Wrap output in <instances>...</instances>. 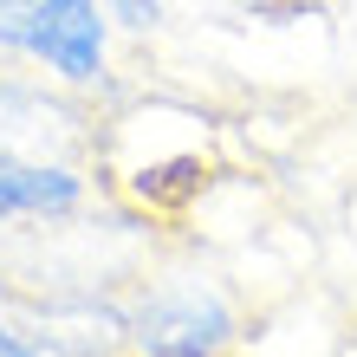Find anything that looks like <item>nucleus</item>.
I'll list each match as a JSON object with an SVG mask.
<instances>
[{
    "instance_id": "f257e3e1",
    "label": "nucleus",
    "mask_w": 357,
    "mask_h": 357,
    "mask_svg": "<svg viewBox=\"0 0 357 357\" xmlns=\"http://www.w3.org/2000/svg\"><path fill=\"white\" fill-rule=\"evenodd\" d=\"M130 357H227L241 338V305L195 260H150L123 286Z\"/></svg>"
},
{
    "instance_id": "f03ea898",
    "label": "nucleus",
    "mask_w": 357,
    "mask_h": 357,
    "mask_svg": "<svg viewBox=\"0 0 357 357\" xmlns=\"http://www.w3.org/2000/svg\"><path fill=\"white\" fill-rule=\"evenodd\" d=\"M111 46H117V26L104 20L98 0H26L13 26V59L33 66L39 78H52L59 91H78V98H104L117 104V66H111Z\"/></svg>"
},
{
    "instance_id": "7ed1b4c3",
    "label": "nucleus",
    "mask_w": 357,
    "mask_h": 357,
    "mask_svg": "<svg viewBox=\"0 0 357 357\" xmlns=\"http://www.w3.org/2000/svg\"><path fill=\"white\" fill-rule=\"evenodd\" d=\"M104 20L123 33V39H156L162 26H169V7L162 0H98Z\"/></svg>"
},
{
    "instance_id": "20e7f679",
    "label": "nucleus",
    "mask_w": 357,
    "mask_h": 357,
    "mask_svg": "<svg viewBox=\"0 0 357 357\" xmlns=\"http://www.w3.org/2000/svg\"><path fill=\"white\" fill-rule=\"evenodd\" d=\"M13 305H20V286L7 280V266H0V319H7V312H13Z\"/></svg>"
},
{
    "instance_id": "39448f33",
    "label": "nucleus",
    "mask_w": 357,
    "mask_h": 357,
    "mask_svg": "<svg viewBox=\"0 0 357 357\" xmlns=\"http://www.w3.org/2000/svg\"><path fill=\"white\" fill-rule=\"evenodd\" d=\"M0 241H7V227H0Z\"/></svg>"
}]
</instances>
